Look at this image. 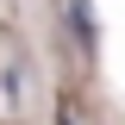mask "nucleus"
Wrapping results in <instances>:
<instances>
[{
  "mask_svg": "<svg viewBox=\"0 0 125 125\" xmlns=\"http://www.w3.org/2000/svg\"><path fill=\"white\" fill-rule=\"evenodd\" d=\"M69 25L81 44H94V0H69Z\"/></svg>",
  "mask_w": 125,
  "mask_h": 125,
  "instance_id": "f257e3e1",
  "label": "nucleus"
}]
</instances>
